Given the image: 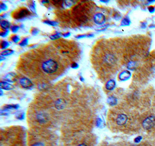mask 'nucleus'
<instances>
[{"label":"nucleus","instance_id":"nucleus-1","mask_svg":"<svg viewBox=\"0 0 155 146\" xmlns=\"http://www.w3.org/2000/svg\"><path fill=\"white\" fill-rule=\"evenodd\" d=\"M55 45L60 55L63 56L65 58L68 57L71 59H73V57L75 58L77 51L75 43H70L65 41H59L57 42V44L55 43Z\"/></svg>","mask_w":155,"mask_h":146},{"label":"nucleus","instance_id":"nucleus-2","mask_svg":"<svg viewBox=\"0 0 155 146\" xmlns=\"http://www.w3.org/2000/svg\"><path fill=\"white\" fill-rule=\"evenodd\" d=\"M98 55L100 57L98 58L99 61H101V64L103 67H113L116 64L117 61V58L114 55L113 51H110L108 49L103 51L102 53H98Z\"/></svg>","mask_w":155,"mask_h":146},{"label":"nucleus","instance_id":"nucleus-3","mask_svg":"<svg viewBox=\"0 0 155 146\" xmlns=\"http://www.w3.org/2000/svg\"><path fill=\"white\" fill-rule=\"evenodd\" d=\"M90 9L88 6L80 5H78L74 9L73 13L78 22L84 23L88 21L90 17Z\"/></svg>","mask_w":155,"mask_h":146},{"label":"nucleus","instance_id":"nucleus-4","mask_svg":"<svg viewBox=\"0 0 155 146\" xmlns=\"http://www.w3.org/2000/svg\"><path fill=\"white\" fill-rule=\"evenodd\" d=\"M129 117L125 113H118L116 114L115 118L116 123L119 126H123L127 124L129 122Z\"/></svg>","mask_w":155,"mask_h":146},{"label":"nucleus","instance_id":"nucleus-5","mask_svg":"<svg viewBox=\"0 0 155 146\" xmlns=\"http://www.w3.org/2000/svg\"><path fill=\"white\" fill-rule=\"evenodd\" d=\"M143 127L147 130H149L155 126V116L150 115L145 118L142 122Z\"/></svg>","mask_w":155,"mask_h":146},{"label":"nucleus","instance_id":"nucleus-6","mask_svg":"<svg viewBox=\"0 0 155 146\" xmlns=\"http://www.w3.org/2000/svg\"><path fill=\"white\" fill-rule=\"evenodd\" d=\"M30 14V11L28 9L24 8L19 9L18 11L13 12V17L16 19H22L28 16Z\"/></svg>","mask_w":155,"mask_h":146},{"label":"nucleus","instance_id":"nucleus-7","mask_svg":"<svg viewBox=\"0 0 155 146\" xmlns=\"http://www.w3.org/2000/svg\"><path fill=\"white\" fill-rule=\"evenodd\" d=\"M94 21L96 24H102L105 22L106 18L105 16L102 14V13L98 12L93 17Z\"/></svg>","mask_w":155,"mask_h":146},{"label":"nucleus","instance_id":"nucleus-8","mask_svg":"<svg viewBox=\"0 0 155 146\" xmlns=\"http://www.w3.org/2000/svg\"><path fill=\"white\" fill-rule=\"evenodd\" d=\"M19 83L21 84V86L23 87V88L29 89L33 87V83L31 82L30 80H29L28 78L26 77L22 78L21 79L19 80Z\"/></svg>","mask_w":155,"mask_h":146},{"label":"nucleus","instance_id":"nucleus-9","mask_svg":"<svg viewBox=\"0 0 155 146\" xmlns=\"http://www.w3.org/2000/svg\"><path fill=\"white\" fill-rule=\"evenodd\" d=\"M130 76H131V73H130L129 71H125L120 73V75L118 76V78L120 80L125 81L129 79L130 78Z\"/></svg>","mask_w":155,"mask_h":146},{"label":"nucleus","instance_id":"nucleus-10","mask_svg":"<svg viewBox=\"0 0 155 146\" xmlns=\"http://www.w3.org/2000/svg\"><path fill=\"white\" fill-rule=\"evenodd\" d=\"M66 107V102L63 99H58L55 102V107L58 109H62Z\"/></svg>","mask_w":155,"mask_h":146},{"label":"nucleus","instance_id":"nucleus-11","mask_svg":"<svg viewBox=\"0 0 155 146\" xmlns=\"http://www.w3.org/2000/svg\"><path fill=\"white\" fill-rule=\"evenodd\" d=\"M116 86V82L113 80H111L107 82L106 88L108 90H112Z\"/></svg>","mask_w":155,"mask_h":146},{"label":"nucleus","instance_id":"nucleus-12","mask_svg":"<svg viewBox=\"0 0 155 146\" xmlns=\"http://www.w3.org/2000/svg\"><path fill=\"white\" fill-rule=\"evenodd\" d=\"M1 88L4 89V90H12V89H13V86H12V85L9 84L6 82H1Z\"/></svg>","mask_w":155,"mask_h":146},{"label":"nucleus","instance_id":"nucleus-13","mask_svg":"<svg viewBox=\"0 0 155 146\" xmlns=\"http://www.w3.org/2000/svg\"><path fill=\"white\" fill-rule=\"evenodd\" d=\"M5 79L7 81V82H14V81L16 80V75L13 73H9L5 76Z\"/></svg>","mask_w":155,"mask_h":146},{"label":"nucleus","instance_id":"nucleus-14","mask_svg":"<svg viewBox=\"0 0 155 146\" xmlns=\"http://www.w3.org/2000/svg\"><path fill=\"white\" fill-rule=\"evenodd\" d=\"M1 26L3 30H8L10 27V23L6 21H1Z\"/></svg>","mask_w":155,"mask_h":146},{"label":"nucleus","instance_id":"nucleus-15","mask_svg":"<svg viewBox=\"0 0 155 146\" xmlns=\"http://www.w3.org/2000/svg\"><path fill=\"white\" fill-rule=\"evenodd\" d=\"M107 102H108L110 105H114L116 104L117 100L114 97H110L108 98V100H107Z\"/></svg>","mask_w":155,"mask_h":146},{"label":"nucleus","instance_id":"nucleus-16","mask_svg":"<svg viewBox=\"0 0 155 146\" xmlns=\"http://www.w3.org/2000/svg\"><path fill=\"white\" fill-rule=\"evenodd\" d=\"M19 108V105L17 104H12V105H7L4 107L5 109H17Z\"/></svg>","mask_w":155,"mask_h":146},{"label":"nucleus","instance_id":"nucleus-17","mask_svg":"<svg viewBox=\"0 0 155 146\" xmlns=\"http://www.w3.org/2000/svg\"><path fill=\"white\" fill-rule=\"evenodd\" d=\"M13 53V51L12 50H6L3 51V52L1 53V55H3V56L9 55L12 54Z\"/></svg>","mask_w":155,"mask_h":146},{"label":"nucleus","instance_id":"nucleus-18","mask_svg":"<svg viewBox=\"0 0 155 146\" xmlns=\"http://www.w3.org/2000/svg\"><path fill=\"white\" fill-rule=\"evenodd\" d=\"M9 46V43L6 41H1V49H5Z\"/></svg>","mask_w":155,"mask_h":146},{"label":"nucleus","instance_id":"nucleus-19","mask_svg":"<svg viewBox=\"0 0 155 146\" xmlns=\"http://www.w3.org/2000/svg\"><path fill=\"white\" fill-rule=\"evenodd\" d=\"M11 39L15 42H17L20 40L19 37L18 36H16V35H13L11 37Z\"/></svg>","mask_w":155,"mask_h":146},{"label":"nucleus","instance_id":"nucleus-20","mask_svg":"<svg viewBox=\"0 0 155 146\" xmlns=\"http://www.w3.org/2000/svg\"><path fill=\"white\" fill-rule=\"evenodd\" d=\"M44 23L48 24L49 25H51V26H56V24H57V22L51 21H44Z\"/></svg>","mask_w":155,"mask_h":146},{"label":"nucleus","instance_id":"nucleus-21","mask_svg":"<svg viewBox=\"0 0 155 146\" xmlns=\"http://www.w3.org/2000/svg\"><path fill=\"white\" fill-rule=\"evenodd\" d=\"M130 23V20L127 18H124V19L122 21V24L123 26H126V25H129V24Z\"/></svg>","mask_w":155,"mask_h":146},{"label":"nucleus","instance_id":"nucleus-22","mask_svg":"<svg viewBox=\"0 0 155 146\" xmlns=\"http://www.w3.org/2000/svg\"><path fill=\"white\" fill-rule=\"evenodd\" d=\"M28 44V39H24L22 40V41L20 42L19 45L21 46H25Z\"/></svg>","mask_w":155,"mask_h":146},{"label":"nucleus","instance_id":"nucleus-23","mask_svg":"<svg viewBox=\"0 0 155 146\" xmlns=\"http://www.w3.org/2000/svg\"><path fill=\"white\" fill-rule=\"evenodd\" d=\"M93 36V35H78L76 36V37L77 39H81V38H84V37H92Z\"/></svg>","mask_w":155,"mask_h":146},{"label":"nucleus","instance_id":"nucleus-24","mask_svg":"<svg viewBox=\"0 0 155 146\" xmlns=\"http://www.w3.org/2000/svg\"><path fill=\"white\" fill-rule=\"evenodd\" d=\"M8 33H9L8 30H2L1 32V36L3 37L6 36L8 34Z\"/></svg>","mask_w":155,"mask_h":146},{"label":"nucleus","instance_id":"nucleus-25","mask_svg":"<svg viewBox=\"0 0 155 146\" xmlns=\"http://www.w3.org/2000/svg\"><path fill=\"white\" fill-rule=\"evenodd\" d=\"M60 36L59 35V34H56V35H53L50 36V38L52 40H57L58 39L60 38Z\"/></svg>","mask_w":155,"mask_h":146},{"label":"nucleus","instance_id":"nucleus-26","mask_svg":"<svg viewBox=\"0 0 155 146\" xmlns=\"http://www.w3.org/2000/svg\"><path fill=\"white\" fill-rule=\"evenodd\" d=\"M19 26H16L14 25L12 26V28H11V30H12L13 32H16V31L19 30Z\"/></svg>","mask_w":155,"mask_h":146},{"label":"nucleus","instance_id":"nucleus-27","mask_svg":"<svg viewBox=\"0 0 155 146\" xmlns=\"http://www.w3.org/2000/svg\"><path fill=\"white\" fill-rule=\"evenodd\" d=\"M38 33H39V30H38L37 29L33 28L32 29V30H31V33H32L33 35H36L38 34Z\"/></svg>","mask_w":155,"mask_h":146},{"label":"nucleus","instance_id":"nucleus-28","mask_svg":"<svg viewBox=\"0 0 155 146\" xmlns=\"http://www.w3.org/2000/svg\"><path fill=\"white\" fill-rule=\"evenodd\" d=\"M23 117H24V115H23V113L17 114L16 118L17 119H23Z\"/></svg>","mask_w":155,"mask_h":146},{"label":"nucleus","instance_id":"nucleus-29","mask_svg":"<svg viewBox=\"0 0 155 146\" xmlns=\"http://www.w3.org/2000/svg\"><path fill=\"white\" fill-rule=\"evenodd\" d=\"M31 146H45V145L43 143H42L41 142H37L33 144Z\"/></svg>","mask_w":155,"mask_h":146},{"label":"nucleus","instance_id":"nucleus-30","mask_svg":"<svg viewBox=\"0 0 155 146\" xmlns=\"http://www.w3.org/2000/svg\"><path fill=\"white\" fill-rule=\"evenodd\" d=\"M71 66L73 68H77V67L78 66V64L76 62H73L72 63H71Z\"/></svg>","mask_w":155,"mask_h":146},{"label":"nucleus","instance_id":"nucleus-31","mask_svg":"<svg viewBox=\"0 0 155 146\" xmlns=\"http://www.w3.org/2000/svg\"><path fill=\"white\" fill-rule=\"evenodd\" d=\"M141 139H142V137L141 136H138V137H137L136 138H135V143H139L140 142V141H141Z\"/></svg>","mask_w":155,"mask_h":146},{"label":"nucleus","instance_id":"nucleus-32","mask_svg":"<svg viewBox=\"0 0 155 146\" xmlns=\"http://www.w3.org/2000/svg\"><path fill=\"white\" fill-rule=\"evenodd\" d=\"M96 125H97V126L99 127L100 126L102 125V121L100 118H98L97 119V122H96Z\"/></svg>","mask_w":155,"mask_h":146},{"label":"nucleus","instance_id":"nucleus-33","mask_svg":"<svg viewBox=\"0 0 155 146\" xmlns=\"http://www.w3.org/2000/svg\"><path fill=\"white\" fill-rule=\"evenodd\" d=\"M6 5H5V4H4L1 3V10L5 11L6 10Z\"/></svg>","mask_w":155,"mask_h":146},{"label":"nucleus","instance_id":"nucleus-34","mask_svg":"<svg viewBox=\"0 0 155 146\" xmlns=\"http://www.w3.org/2000/svg\"><path fill=\"white\" fill-rule=\"evenodd\" d=\"M70 35V33H65V34L63 35V36H64L65 37H69Z\"/></svg>","mask_w":155,"mask_h":146},{"label":"nucleus","instance_id":"nucleus-35","mask_svg":"<svg viewBox=\"0 0 155 146\" xmlns=\"http://www.w3.org/2000/svg\"><path fill=\"white\" fill-rule=\"evenodd\" d=\"M149 11H150V12H153L154 10V8L153 6H150V7L149 8Z\"/></svg>","mask_w":155,"mask_h":146},{"label":"nucleus","instance_id":"nucleus-36","mask_svg":"<svg viewBox=\"0 0 155 146\" xmlns=\"http://www.w3.org/2000/svg\"><path fill=\"white\" fill-rule=\"evenodd\" d=\"M77 146H88L87 144H85V143H81V144H80L79 145H78Z\"/></svg>","mask_w":155,"mask_h":146}]
</instances>
